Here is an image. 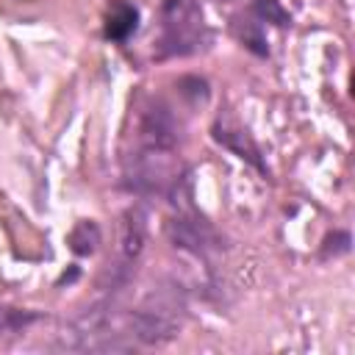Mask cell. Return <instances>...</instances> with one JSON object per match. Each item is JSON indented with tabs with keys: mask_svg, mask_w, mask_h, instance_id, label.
Returning <instances> with one entry per match:
<instances>
[{
	"mask_svg": "<svg viewBox=\"0 0 355 355\" xmlns=\"http://www.w3.org/2000/svg\"><path fill=\"white\" fill-rule=\"evenodd\" d=\"M180 122L169 103L147 97L136 114L133 147L122 158V180L141 197H172L186 183V166L178 155Z\"/></svg>",
	"mask_w": 355,
	"mask_h": 355,
	"instance_id": "cell-1",
	"label": "cell"
},
{
	"mask_svg": "<svg viewBox=\"0 0 355 355\" xmlns=\"http://www.w3.org/2000/svg\"><path fill=\"white\" fill-rule=\"evenodd\" d=\"M211 28L197 0H164L158 11L155 61L189 58L211 47Z\"/></svg>",
	"mask_w": 355,
	"mask_h": 355,
	"instance_id": "cell-2",
	"label": "cell"
},
{
	"mask_svg": "<svg viewBox=\"0 0 355 355\" xmlns=\"http://www.w3.org/2000/svg\"><path fill=\"white\" fill-rule=\"evenodd\" d=\"M186 319V297L175 283L153 288L130 313H128V333L136 344L158 347L178 336Z\"/></svg>",
	"mask_w": 355,
	"mask_h": 355,
	"instance_id": "cell-3",
	"label": "cell"
},
{
	"mask_svg": "<svg viewBox=\"0 0 355 355\" xmlns=\"http://www.w3.org/2000/svg\"><path fill=\"white\" fill-rule=\"evenodd\" d=\"M166 236L178 250H186V252H194V255H208V252L222 247V239H219L216 227L202 214H197L191 202L178 205V214L166 222Z\"/></svg>",
	"mask_w": 355,
	"mask_h": 355,
	"instance_id": "cell-4",
	"label": "cell"
},
{
	"mask_svg": "<svg viewBox=\"0 0 355 355\" xmlns=\"http://www.w3.org/2000/svg\"><path fill=\"white\" fill-rule=\"evenodd\" d=\"M144 241H147V214L133 205L125 211L122 216V227H119V258L114 263V275H111V291H119L125 277H128V269L133 266V261L141 255L144 250Z\"/></svg>",
	"mask_w": 355,
	"mask_h": 355,
	"instance_id": "cell-5",
	"label": "cell"
},
{
	"mask_svg": "<svg viewBox=\"0 0 355 355\" xmlns=\"http://www.w3.org/2000/svg\"><path fill=\"white\" fill-rule=\"evenodd\" d=\"M211 136H214V141H219L225 150H230V153L239 155L241 161L252 164L258 172L269 175V169H266V164H263V158H261L258 144L252 141V136L247 133V128H244L233 114L222 111V114L214 119V125H211Z\"/></svg>",
	"mask_w": 355,
	"mask_h": 355,
	"instance_id": "cell-6",
	"label": "cell"
},
{
	"mask_svg": "<svg viewBox=\"0 0 355 355\" xmlns=\"http://www.w3.org/2000/svg\"><path fill=\"white\" fill-rule=\"evenodd\" d=\"M139 28V8L128 0H111L105 11V25L103 36L111 42H128Z\"/></svg>",
	"mask_w": 355,
	"mask_h": 355,
	"instance_id": "cell-7",
	"label": "cell"
},
{
	"mask_svg": "<svg viewBox=\"0 0 355 355\" xmlns=\"http://www.w3.org/2000/svg\"><path fill=\"white\" fill-rule=\"evenodd\" d=\"M230 33L236 36V42H241L250 53L266 58L269 55V44H266V33H263V22L247 8L244 14L230 17Z\"/></svg>",
	"mask_w": 355,
	"mask_h": 355,
	"instance_id": "cell-8",
	"label": "cell"
},
{
	"mask_svg": "<svg viewBox=\"0 0 355 355\" xmlns=\"http://www.w3.org/2000/svg\"><path fill=\"white\" fill-rule=\"evenodd\" d=\"M103 241V233H100V225L97 222H92V219H83V222H78L72 230H69V236H67V244H69V250L75 252V255H92L94 250H97V244Z\"/></svg>",
	"mask_w": 355,
	"mask_h": 355,
	"instance_id": "cell-9",
	"label": "cell"
},
{
	"mask_svg": "<svg viewBox=\"0 0 355 355\" xmlns=\"http://www.w3.org/2000/svg\"><path fill=\"white\" fill-rule=\"evenodd\" d=\"M250 11L266 25H277V28H288L291 25V14L280 6V0H255L252 6H250Z\"/></svg>",
	"mask_w": 355,
	"mask_h": 355,
	"instance_id": "cell-10",
	"label": "cell"
},
{
	"mask_svg": "<svg viewBox=\"0 0 355 355\" xmlns=\"http://www.w3.org/2000/svg\"><path fill=\"white\" fill-rule=\"evenodd\" d=\"M36 319H42L33 311H19V308H0V333H14V330H25L28 324H33Z\"/></svg>",
	"mask_w": 355,
	"mask_h": 355,
	"instance_id": "cell-11",
	"label": "cell"
},
{
	"mask_svg": "<svg viewBox=\"0 0 355 355\" xmlns=\"http://www.w3.org/2000/svg\"><path fill=\"white\" fill-rule=\"evenodd\" d=\"M349 247H352V236L347 230H333L330 236H324L319 255L322 258H338V255H347Z\"/></svg>",
	"mask_w": 355,
	"mask_h": 355,
	"instance_id": "cell-12",
	"label": "cell"
},
{
	"mask_svg": "<svg viewBox=\"0 0 355 355\" xmlns=\"http://www.w3.org/2000/svg\"><path fill=\"white\" fill-rule=\"evenodd\" d=\"M214 3H233V0H214Z\"/></svg>",
	"mask_w": 355,
	"mask_h": 355,
	"instance_id": "cell-13",
	"label": "cell"
}]
</instances>
